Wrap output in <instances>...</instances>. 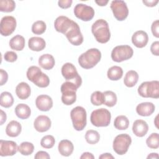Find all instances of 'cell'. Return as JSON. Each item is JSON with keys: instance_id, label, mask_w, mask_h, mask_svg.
I'll list each match as a JSON object with an SVG mask.
<instances>
[{"instance_id": "cell-8", "label": "cell", "mask_w": 159, "mask_h": 159, "mask_svg": "<svg viewBox=\"0 0 159 159\" xmlns=\"http://www.w3.org/2000/svg\"><path fill=\"white\" fill-rule=\"evenodd\" d=\"M61 74L66 81L75 83L78 88L82 84V79L78 74L76 67L71 63H66L61 67Z\"/></svg>"}, {"instance_id": "cell-26", "label": "cell", "mask_w": 159, "mask_h": 159, "mask_svg": "<svg viewBox=\"0 0 159 159\" xmlns=\"http://www.w3.org/2000/svg\"><path fill=\"white\" fill-rule=\"evenodd\" d=\"M39 64L43 69L49 70L53 68L55 61L53 57L48 53L41 55L39 58Z\"/></svg>"}, {"instance_id": "cell-41", "label": "cell", "mask_w": 159, "mask_h": 159, "mask_svg": "<svg viewBox=\"0 0 159 159\" xmlns=\"http://www.w3.org/2000/svg\"><path fill=\"white\" fill-rule=\"evenodd\" d=\"M4 58L8 62H14L17 59V55L13 51H8L4 53Z\"/></svg>"}, {"instance_id": "cell-25", "label": "cell", "mask_w": 159, "mask_h": 159, "mask_svg": "<svg viewBox=\"0 0 159 159\" xmlns=\"http://www.w3.org/2000/svg\"><path fill=\"white\" fill-rule=\"evenodd\" d=\"M21 124L16 120H11L8 123L6 128V134L11 137H17L21 132Z\"/></svg>"}, {"instance_id": "cell-24", "label": "cell", "mask_w": 159, "mask_h": 159, "mask_svg": "<svg viewBox=\"0 0 159 159\" xmlns=\"http://www.w3.org/2000/svg\"><path fill=\"white\" fill-rule=\"evenodd\" d=\"M59 153L64 157H68L71 155L74 150L73 143L68 140H61L58 145Z\"/></svg>"}, {"instance_id": "cell-42", "label": "cell", "mask_w": 159, "mask_h": 159, "mask_svg": "<svg viewBox=\"0 0 159 159\" xmlns=\"http://www.w3.org/2000/svg\"><path fill=\"white\" fill-rule=\"evenodd\" d=\"M151 30L152 32L157 38L159 37V20H156L154 22H153L152 26H151Z\"/></svg>"}, {"instance_id": "cell-3", "label": "cell", "mask_w": 159, "mask_h": 159, "mask_svg": "<svg viewBox=\"0 0 159 159\" xmlns=\"http://www.w3.org/2000/svg\"><path fill=\"white\" fill-rule=\"evenodd\" d=\"M28 80L40 88H46L50 84L48 76L43 73L40 68L37 66H30L27 71Z\"/></svg>"}, {"instance_id": "cell-13", "label": "cell", "mask_w": 159, "mask_h": 159, "mask_svg": "<svg viewBox=\"0 0 159 159\" xmlns=\"http://www.w3.org/2000/svg\"><path fill=\"white\" fill-rule=\"evenodd\" d=\"M65 35L68 41L73 45H80L83 42V36L80 31V28L75 21Z\"/></svg>"}, {"instance_id": "cell-12", "label": "cell", "mask_w": 159, "mask_h": 159, "mask_svg": "<svg viewBox=\"0 0 159 159\" xmlns=\"http://www.w3.org/2000/svg\"><path fill=\"white\" fill-rule=\"evenodd\" d=\"M74 14L77 18L83 21H89L94 17V10L89 6L80 3L75 6Z\"/></svg>"}, {"instance_id": "cell-27", "label": "cell", "mask_w": 159, "mask_h": 159, "mask_svg": "<svg viewBox=\"0 0 159 159\" xmlns=\"http://www.w3.org/2000/svg\"><path fill=\"white\" fill-rule=\"evenodd\" d=\"M16 116L20 119H28L31 114V110L29 106L25 104H19L15 108Z\"/></svg>"}, {"instance_id": "cell-21", "label": "cell", "mask_w": 159, "mask_h": 159, "mask_svg": "<svg viewBox=\"0 0 159 159\" xmlns=\"http://www.w3.org/2000/svg\"><path fill=\"white\" fill-rule=\"evenodd\" d=\"M155 109V105L152 102H144L137 106L136 112L141 116H149L154 112Z\"/></svg>"}, {"instance_id": "cell-38", "label": "cell", "mask_w": 159, "mask_h": 159, "mask_svg": "<svg viewBox=\"0 0 159 159\" xmlns=\"http://www.w3.org/2000/svg\"><path fill=\"white\" fill-rule=\"evenodd\" d=\"M46 24L42 20H37L32 25V32L35 35H41L46 30Z\"/></svg>"}, {"instance_id": "cell-37", "label": "cell", "mask_w": 159, "mask_h": 159, "mask_svg": "<svg viewBox=\"0 0 159 159\" xmlns=\"http://www.w3.org/2000/svg\"><path fill=\"white\" fill-rule=\"evenodd\" d=\"M147 145L153 149H157L159 147V135L158 133H152L146 140Z\"/></svg>"}, {"instance_id": "cell-51", "label": "cell", "mask_w": 159, "mask_h": 159, "mask_svg": "<svg viewBox=\"0 0 159 159\" xmlns=\"http://www.w3.org/2000/svg\"><path fill=\"white\" fill-rule=\"evenodd\" d=\"M108 1H104V0H99V1H95V2L100 6H104L108 3Z\"/></svg>"}, {"instance_id": "cell-34", "label": "cell", "mask_w": 159, "mask_h": 159, "mask_svg": "<svg viewBox=\"0 0 159 159\" xmlns=\"http://www.w3.org/2000/svg\"><path fill=\"white\" fill-rule=\"evenodd\" d=\"M17 150L22 155L27 156L33 153L34 150V146L33 143L30 142H24L19 145Z\"/></svg>"}, {"instance_id": "cell-29", "label": "cell", "mask_w": 159, "mask_h": 159, "mask_svg": "<svg viewBox=\"0 0 159 159\" xmlns=\"http://www.w3.org/2000/svg\"><path fill=\"white\" fill-rule=\"evenodd\" d=\"M139 80V75L137 71L134 70H130L127 71L124 79V84L129 87L132 88L134 86Z\"/></svg>"}, {"instance_id": "cell-6", "label": "cell", "mask_w": 159, "mask_h": 159, "mask_svg": "<svg viewBox=\"0 0 159 159\" xmlns=\"http://www.w3.org/2000/svg\"><path fill=\"white\" fill-rule=\"evenodd\" d=\"M139 94L143 98H159V82L157 80L143 82L138 88Z\"/></svg>"}, {"instance_id": "cell-15", "label": "cell", "mask_w": 159, "mask_h": 159, "mask_svg": "<svg viewBox=\"0 0 159 159\" xmlns=\"http://www.w3.org/2000/svg\"><path fill=\"white\" fill-rule=\"evenodd\" d=\"M17 143L12 140H0V155L1 157L12 156L15 155L17 150Z\"/></svg>"}, {"instance_id": "cell-7", "label": "cell", "mask_w": 159, "mask_h": 159, "mask_svg": "<svg viewBox=\"0 0 159 159\" xmlns=\"http://www.w3.org/2000/svg\"><path fill=\"white\" fill-rule=\"evenodd\" d=\"M70 116L74 129L77 131L83 130L86 125V111L81 106L74 107L70 112Z\"/></svg>"}, {"instance_id": "cell-31", "label": "cell", "mask_w": 159, "mask_h": 159, "mask_svg": "<svg viewBox=\"0 0 159 159\" xmlns=\"http://www.w3.org/2000/svg\"><path fill=\"white\" fill-rule=\"evenodd\" d=\"M114 125L115 128L118 130H126L129 127V120L125 116H118L114 119Z\"/></svg>"}, {"instance_id": "cell-11", "label": "cell", "mask_w": 159, "mask_h": 159, "mask_svg": "<svg viewBox=\"0 0 159 159\" xmlns=\"http://www.w3.org/2000/svg\"><path fill=\"white\" fill-rule=\"evenodd\" d=\"M111 9L115 18L119 21L125 20L129 14L127 6L124 1L114 0L111 2Z\"/></svg>"}, {"instance_id": "cell-20", "label": "cell", "mask_w": 159, "mask_h": 159, "mask_svg": "<svg viewBox=\"0 0 159 159\" xmlns=\"http://www.w3.org/2000/svg\"><path fill=\"white\" fill-rule=\"evenodd\" d=\"M148 130V125L147 123L141 119H137L134 121L132 125L133 133L139 137L145 136Z\"/></svg>"}, {"instance_id": "cell-36", "label": "cell", "mask_w": 159, "mask_h": 159, "mask_svg": "<svg viewBox=\"0 0 159 159\" xmlns=\"http://www.w3.org/2000/svg\"><path fill=\"white\" fill-rule=\"evenodd\" d=\"M16 7V3L12 0L0 1V11L4 12H12Z\"/></svg>"}, {"instance_id": "cell-22", "label": "cell", "mask_w": 159, "mask_h": 159, "mask_svg": "<svg viewBox=\"0 0 159 159\" xmlns=\"http://www.w3.org/2000/svg\"><path fill=\"white\" fill-rule=\"evenodd\" d=\"M29 48L35 52H40L43 50L46 46V43L43 38L39 37H32L28 42Z\"/></svg>"}, {"instance_id": "cell-49", "label": "cell", "mask_w": 159, "mask_h": 159, "mask_svg": "<svg viewBox=\"0 0 159 159\" xmlns=\"http://www.w3.org/2000/svg\"><path fill=\"white\" fill-rule=\"evenodd\" d=\"M99 158H100V159H108V158L114 159V157L111 153H103V154H102L101 155H100V156L99 157Z\"/></svg>"}, {"instance_id": "cell-23", "label": "cell", "mask_w": 159, "mask_h": 159, "mask_svg": "<svg viewBox=\"0 0 159 159\" xmlns=\"http://www.w3.org/2000/svg\"><path fill=\"white\" fill-rule=\"evenodd\" d=\"M16 93L20 99H26L30 95V87L27 83L21 82L17 85L16 88Z\"/></svg>"}, {"instance_id": "cell-17", "label": "cell", "mask_w": 159, "mask_h": 159, "mask_svg": "<svg viewBox=\"0 0 159 159\" xmlns=\"http://www.w3.org/2000/svg\"><path fill=\"white\" fill-rule=\"evenodd\" d=\"M51 120L48 116L45 115L39 116L34 122L35 129L39 132H45L48 130L51 127Z\"/></svg>"}, {"instance_id": "cell-39", "label": "cell", "mask_w": 159, "mask_h": 159, "mask_svg": "<svg viewBox=\"0 0 159 159\" xmlns=\"http://www.w3.org/2000/svg\"><path fill=\"white\" fill-rule=\"evenodd\" d=\"M91 102L94 106H100L104 104L103 93L96 91L91 95Z\"/></svg>"}, {"instance_id": "cell-18", "label": "cell", "mask_w": 159, "mask_h": 159, "mask_svg": "<svg viewBox=\"0 0 159 159\" xmlns=\"http://www.w3.org/2000/svg\"><path fill=\"white\" fill-rule=\"evenodd\" d=\"M35 105L40 111H48L53 107V100L48 95L41 94L37 97Z\"/></svg>"}, {"instance_id": "cell-44", "label": "cell", "mask_w": 159, "mask_h": 159, "mask_svg": "<svg viewBox=\"0 0 159 159\" xmlns=\"http://www.w3.org/2000/svg\"><path fill=\"white\" fill-rule=\"evenodd\" d=\"M72 2L73 1L71 0H60L58 2V4L62 9H67L71 6Z\"/></svg>"}, {"instance_id": "cell-4", "label": "cell", "mask_w": 159, "mask_h": 159, "mask_svg": "<svg viewBox=\"0 0 159 159\" xmlns=\"http://www.w3.org/2000/svg\"><path fill=\"white\" fill-rule=\"evenodd\" d=\"M111 112L105 108H100L93 111L90 116L91 124L96 127H107L111 122Z\"/></svg>"}, {"instance_id": "cell-46", "label": "cell", "mask_w": 159, "mask_h": 159, "mask_svg": "<svg viewBox=\"0 0 159 159\" xmlns=\"http://www.w3.org/2000/svg\"><path fill=\"white\" fill-rule=\"evenodd\" d=\"M0 75H1L0 85L2 86L7 82L8 80V75L6 71H4L2 69H0Z\"/></svg>"}, {"instance_id": "cell-5", "label": "cell", "mask_w": 159, "mask_h": 159, "mask_svg": "<svg viewBox=\"0 0 159 159\" xmlns=\"http://www.w3.org/2000/svg\"><path fill=\"white\" fill-rule=\"evenodd\" d=\"M78 86L73 83L66 81L61 86V101L67 106H70L75 102L76 99V92Z\"/></svg>"}, {"instance_id": "cell-35", "label": "cell", "mask_w": 159, "mask_h": 159, "mask_svg": "<svg viewBox=\"0 0 159 159\" xmlns=\"http://www.w3.org/2000/svg\"><path fill=\"white\" fill-rule=\"evenodd\" d=\"M85 139L89 144H96L99 141L100 135L96 130H88L85 134Z\"/></svg>"}, {"instance_id": "cell-30", "label": "cell", "mask_w": 159, "mask_h": 159, "mask_svg": "<svg viewBox=\"0 0 159 159\" xmlns=\"http://www.w3.org/2000/svg\"><path fill=\"white\" fill-rule=\"evenodd\" d=\"M107 78L112 81L120 80L123 75L122 68L118 66H113L109 68L107 73Z\"/></svg>"}, {"instance_id": "cell-50", "label": "cell", "mask_w": 159, "mask_h": 159, "mask_svg": "<svg viewBox=\"0 0 159 159\" xmlns=\"http://www.w3.org/2000/svg\"><path fill=\"white\" fill-rule=\"evenodd\" d=\"M7 119V116H6V114L2 111L1 110V125H2L6 120Z\"/></svg>"}, {"instance_id": "cell-28", "label": "cell", "mask_w": 159, "mask_h": 159, "mask_svg": "<svg viewBox=\"0 0 159 159\" xmlns=\"http://www.w3.org/2000/svg\"><path fill=\"white\" fill-rule=\"evenodd\" d=\"M25 39L20 35H16L9 41V46L11 49L16 51H21L25 47Z\"/></svg>"}, {"instance_id": "cell-48", "label": "cell", "mask_w": 159, "mask_h": 159, "mask_svg": "<svg viewBox=\"0 0 159 159\" xmlns=\"http://www.w3.org/2000/svg\"><path fill=\"white\" fill-rule=\"evenodd\" d=\"M80 158L81 159H83V158H87V159H94V156L91 153H89V152H84L83 153L81 156L80 157Z\"/></svg>"}, {"instance_id": "cell-32", "label": "cell", "mask_w": 159, "mask_h": 159, "mask_svg": "<svg viewBox=\"0 0 159 159\" xmlns=\"http://www.w3.org/2000/svg\"><path fill=\"white\" fill-rule=\"evenodd\" d=\"M104 104L108 107H113L117 103V96L112 91H106L103 93Z\"/></svg>"}, {"instance_id": "cell-33", "label": "cell", "mask_w": 159, "mask_h": 159, "mask_svg": "<svg viewBox=\"0 0 159 159\" xmlns=\"http://www.w3.org/2000/svg\"><path fill=\"white\" fill-rule=\"evenodd\" d=\"M14 103V98L12 95L7 92L4 91L1 94L0 96V104L2 107L9 108L12 106Z\"/></svg>"}, {"instance_id": "cell-43", "label": "cell", "mask_w": 159, "mask_h": 159, "mask_svg": "<svg viewBox=\"0 0 159 159\" xmlns=\"http://www.w3.org/2000/svg\"><path fill=\"white\" fill-rule=\"evenodd\" d=\"M150 51L154 55H159V42L155 41L152 43L150 47Z\"/></svg>"}, {"instance_id": "cell-52", "label": "cell", "mask_w": 159, "mask_h": 159, "mask_svg": "<svg viewBox=\"0 0 159 159\" xmlns=\"http://www.w3.org/2000/svg\"><path fill=\"white\" fill-rule=\"evenodd\" d=\"M147 158H158V155L157 153H151L148 155Z\"/></svg>"}, {"instance_id": "cell-45", "label": "cell", "mask_w": 159, "mask_h": 159, "mask_svg": "<svg viewBox=\"0 0 159 159\" xmlns=\"http://www.w3.org/2000/svg\"><path fill=\"white\" fill-rule=\"evenodd\" d=\"M34 158L35 159H49L50 158L49 154L45 152V151H39L36 153V154L34 156Z\"/></svg>"}, {"instance_id": "cell-19", "label": "cell", "mask_w": 159, "mask_h": 159, "mask_svg": "<svg viewBox=\"0 0 159 159\" xmlns=\"http://www.w3.org/2000/svg\"><path fill=\"white\" fill-rule=\"evenodd\" d=\"M148 41L147 34L143 30L136 31L132 37V43L137 48H143L146 46Z\"/></svg>"}, {"instance_id": "cell-14", "label": "cell", "mask_w": 159, "mask_h": 159, "mask_svg": "<svg viewBox=\"0 0 159 159\" xmlns=\"http://www.w3.org/2000/svg\"><path fill=\"white\" fill-rule=\"evenodd\" d=\"M16 20L11 16L3 17L0 22V32L2 36H9L13 33L16 28Z\"/></svg>"}, {"instance_id": "cell-10", "label": "cell", "mask_w": 159, "mask_h": 159, "mask_svg": "<svg viewBox=\"0 0 159 159\" xmlns=\"http://www.w3.org/2000/svg\"><path fill=\"white\" fill-rule=\"evenodd\" d=\"M134 54L132 48L127 45L115 47L111 52V58L116 62H122L130 59Z\"/></svg>"}, {"instance_id": "cell-9", "label": "cell", "mask_w": 159, "mask_h": 159, "mask_svg": "<svg viewBox=\"0 0 159 159\" xmlns=\"http://www.w3.org/2000/svg\"><path fill=\"white\" fill-rule=\"evenodd\" d=\"M132 143L130 136L127 134H121L117 135L113 141V150L119 155H124L128 151Z\"/></svg>"}, {"instance_id": "cell-1", "label": "cell", "mask_w": 159, "mask_h": 159, "mask_svg": "<svg viewBox=\"0 0 159 159\" xmlns=\"http://www.w3.org/2000/svg\"><path fill=\"white\" fill-rule=\"evenodd\" d=\"M91 31L96 40L101 43H107L111 38V32L107 22L104 19L95 21L91 27Z\"/></svg>"}, {"instance_id": "cell-16", "label": "cell", "mask_w": 159, "mask_h": 159, "mask_svg": "<svg viewBox=\"0 0 159 159\" xmlns=\"http://www.w3.org/2000/svg\"><path fill=\"white\" fill-rule=\"evenodd\" d=\"M73 22V20L66 16H60L55 20L54 27L57 32L65 35V34L71 27Z\"/></svg>"}, {"instance_id": "cell-47", "label": "cell", "mask_w": 159, "mask_h": 159, "mask_svg": "<svg viewBox=\"0 0 159 159\" xmlns=\"http://www.w3.org/2000/svg\"><path fill=\"white\" fill-rule=\"evenodd\" d=\"M143 4H145L146 6L148 7H154L158 2V0H152V1H143Z\"/></svg>"}, {"instance_id": "cell-2", "label": "cell", "mask_w": 159, "mask_h": 159, "mask_svg": "<svg viewBox=\"0 0 159 159\" xmlns=\"http://www.w3.org/2000/svg\"><path fill=\"white\" fill-rule=\"evenodd\" d=\"M101 53L98 48H90L82 53L78 58L80 65L84 69H90L95 66L101 60Z\"/></svg>"}, {"instance_id": "cell-40", "label": "cell", "mask_w": 159, "mask_h": 159, "mask_svg": "<svg viewBox=\"0 0 159 159\" xmlns=\"http://www.w3.org/2000/svg\"><path fill=\"white\" fill-rule=\"evenodd\" d=\"M55 143V140L53 136L47 135L42 137L40 141V145L45 148H51L53 147Z\"/></svg>"}]
</instances>
